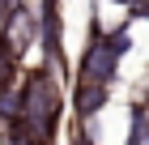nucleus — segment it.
Instances as JSON below:
<instances>
[{
    "instance_id": "nucleus-3",
    "label": "nucleus",
    "mask_w": 149,
    "mask_h": 145,
    "mask_svg": "<svg viewBox=\"0 0 149 145\" xmlns=\"http://www.w3.org/2000/svg\"><path fill=\"white\" fill-rule=\"evenodd\" d=\"M107 81H94V77H77V90H72V98H77V115L81 120H90L107 107Z\"/></svg>"
},
{
    "instance_id": "nucleus-4",
    "label": "nucleus",
    "mask_w": 149,
    "mask_h": 145,
    "mask_svg": "<svg viewBox=\"0 0 149 145\" xmlns=\"http://www.w3.org/2000/svg\"><path fill=\"white\" fill-rule=\"evenodd\" d=\"M22 51H13L4 39H0V90H13L17 85V77H22Z\"/></svg>"
},
{
    "instance_id": "nucleus-5",
    "label": "nucleus",
    "mask_w": 149,
    "mask_h": 145,
    "mask_svg": "<svg viewBox=\"0 0 149 145\" xmlns=\"http://www.w3.org/2000/svg\"><path fill=\"white\" fill-rule=\"evenodd\" d=\"M145 137H149V120H145V107H132V145H145Z\"/></svg>"
},
{
    "instance_id": "nucleus-2",
    "label": "nucleus",
    "mask_w": 149,
    "mask_h": 145,
    "mask_svg": "<svg viewBox=\"0 0 149 145\" xmlns=\"http://www.w3.org/2000/svg\"><path fill=\"white\" fill-rule=\"evenodd\" d=\"M38 30H43V22H38L34 13L26 9V4H13V13H9V22H4V43L13 47V51H26V47L38 39Z\"/></svg>"
},
{
    "instance_id": "nucleus-1",
    "label": "nucleus",
    "mask_w": 149,
    "mask_h": 145,
    "mask_svg": "<svg viewBox=\"0 0 149 145\" xmlns=\"http://www.w3.org/2000/svg\"><path fill=\"white\" fill-rule=\"evenodd\" d=\"M22 98H26V115H22V124H26L34 137L51 141V137H56V124H60V111H64L60 81L51 77V68H34V73L26 77Z\"/></svg>"
}]
</instances>
